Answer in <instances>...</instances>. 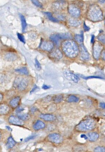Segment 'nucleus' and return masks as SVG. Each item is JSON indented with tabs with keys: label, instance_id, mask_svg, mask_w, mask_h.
<instances>
[{
	"label": "nucleus",
	"instance_id": "obj_1",
	"mask_svg": "<svg viewBox=\"0 0 105 152\" xmlns=\"http://www.w3.org/2000/svg\"><path fill=\"white\" fill-rule=\"evenodd\" d=\"M61 48L67 57L71 58H74L78 54V47L74 41L67 40L62 44Z\"/></svg>",
	"mask_w": 105,
	"mask_h": 152
},
{
	"label": "nucleus",
	"instance_id": "obj_2",
	"mask_svg": "<svg viewBox=\"0 0 105 152\" xmlns=\"http://www.w3.org/2000/svg\"><path fill=\"white\" fill-rule=\"evenodd\" d=\"M87 17L89 20L92 21H99L103 19V13L99 6L96 5H93L89 7L87 13Z\"/></svg>",
	"mask_w": 105,
	"mask_h": 152
},
{
	"label": "nucleus",
	"instance_id": "obj_3",
	"mask_svg": "<svg viewBox=\"0 0 105 152\" xmlns=\"http://www.w3.org/2000/svg\"><path fill=\"white\" fill-rule=\"evenodd\" d=\"M96 125V122L94 120L88 119L81 122L76 127V129L78 131H87L94 129Z\"/></svg>",
	"mask_w": 105,
	"mask_h": 152
},
{
	"label": "nucleus",
	"instance_id": "obj_4",
	"mask_svg": "<svg viewBox=\"0 0 105 152\" xmlns=\"http://www.w3.org/2000/svg\"><path fill=\"white\" fill-rule=\"evenodd\" d=\"M14 85V87L19 91H23L28 86V81L24 78L18 77L15 80Z\"/></svg>",
	"mask_w": 105,
	"mask_h": 152
},
{
	"label": "nucleus",
	"instance_id": "obj_5",
	"mask_svg": "<svg viewBox=\"0 0 105 152\" xmlns=\"http://www.w3.org/2000/svg\"><path fill=\"white\" fill-rule=\"evenodd\" d=\"M48 139L49 141L55 143L60 144L63 141V138L61 136L58 134H51L48 135Z\"/></svg>",
	"mask_w": 105,
	"mask_h": 152
},
{
	"label": "nucleus",
	"instance_id": "obj_6",
	"mask_svg": "<svg viewBox=\"0 0 105 152\" xmlns=\"http://www.w3.org/2000/svg\"><path fill=\"white\" fill-rule=\"evenodd\" d=\"M64 75L67 79L69 80L72 81L76 83L78 82L80 80L79 77L77 75L70 71H65L64 73Z\"/></svg>",
	"mask_w": 105,
	"mask_h": 152
},
{
	"label": "nucleus",
	"instance_id": "obj_7",
	"mask_svg": "<svg viewBox=\"0 0 105 152\" xmlns=\"http://www.w3.org/2000/svg\"><path fill=\"white\" fill-rule=\"evenodd\" d=\"M40 46L41 49L42 50L45 51H50L53 48V44L51 41H45L41 43V45Z\"/></svg>",
	"mask_w": 105,
	"mask_h": 152
},
{
	"label": "nucleus",
	"instance_id": "obj_8",
	"mask_svg": "<svg viewBox=\"0 0 105 152\" xmlns=\"http://www.w3.org/2000/svg\"><path fill=\"white\" fill-rule=\"evenodd\" d=\"M102 49V47L98 43L95 44L93 50V55L94 58L98 60L100 56V53Z\"/></svg>",
	"mask_w": 105,
	"mask_h": 152
},
{
	"label": "nucleus",
	"instance_id": "obj_9",
	"mask_svg": "<svg viewBox=\"0 0 105 152\" xmlns=\"http://www.w3.org/2000/svg\"><path fill=\"white\" fill-rule=\"evenodd\" d=\"M49 57L55 60H59L62 58L63 54L61 51L58 49L53 50L49 54Z\"/></svg>",
	"mask_w": 105,
	"mask_h": 152
},
{
	"label": "nucleus",
	"instance_id": "obj_10",
	"mask_svg": "<svg viewBox=\"0 0 105 152\" xmlns=\"http://www.w3.org/2000/svg\"><path fill=\"white\" fill-rule=\"evenodd\" d=\"M9 122L11 124L14 125L21 126L23 125V121L21 119L13 116H11L9 117Z\"/></svg>",
	"mask_w": 105,
	"mask_h": 152
},
{
	"label": "nucleus",
	"instance_id": "obj_11",
	"mask_svg": "<svg viewBox=\"0 0 105 152\" xmlns=\"http://www.w3.org/2000/svg\"><path fill=\"white\" fill-rule=\"evenodd\" d=\"M68 11L70 14L74 17H78L80 15V10L74 6L71 5L69 6Z\"/></svg>",
	"mask_w": 105,
	"mask_h": 152
},
{
	"label": "nucleus",
	"instance_id": "obj_12",
	"mask_svg": "<svg viewBox=\"0 0 105 152\" xmlns=\"http://www.w3.org/2000/svg\"><path fill=\"white\" fill-rule=\"evenodd\" d=\"M81 57L82 59L84 60H88L89 57V54L83 45H81Z\"/></svg>",
	"mask_w": 105,
	"mask_h": 152
},
{
	"label": "nucleus",
	"instance_id": "obj_13",
	"mask_svg": "<svg viewBox=\"0 0 105 152\" xmlns=\"http://www.w3.org/2000/svg\"><path fill=\"white\" fill-rule=\"evenodd\" d=\"M10 110L8 106L4 104H0V115L7 114Z\"/></svg>",
	"mask_w": 105,
	"mask_h": 152
},
{
	"label": "nucleus",
	"instance_id": "obj_14",
	"mask_svg": "<svg viewBox=\"0 0 105 152\" xmlns=\"http://www.w3.org/2000/svg\"><path fill=\"white\" fill-rule=\"evenodd\" d=\"M40 117L41 118L47 121H52L56 119L55 116L51 114H41Z\"/></svg>",
	"mask_w": 105,
	"mask_h": 152
},
{
	"label": "nucleus",
	"instance_id": "obj_15",
	"mask_svg": "<svg viewBox=\"0 0 105 152\" xmlns=\"http://www.w3.org/2000/svg\"><path fill=\"white\" fill-rule=\"evenodd\" d=\"M45 127V124L44 123L42 122V121L38 120L35 123L34 125V129L36 131L42 129Z\"/></svg>",
	"mask_w": 105,
	"mask_h": 152
},
{
	"label": "nucleus",
	"instance_id": "obj_16",
	"mask_svg": "<svg viewBox=\"0 0 105 152\" xmlns=\"http://www.w3.org/2000/svg\"><path fill=\"white\" fill-rule=\"evenodd\" d=\"M99 135L95 132H90L88 134V138L91 142H94L98 140Z\"/></svg>",
	"mask_w": 105,
	"mask_h": 152
},
{
	"label": "nucleus",
	"instance_id": "obj_17",
	"mask_svg": "<svg viewBox=\"0 0 105 152\" xmlns=\"http://www.w3.org/2000/svg\"><path fill=\"white\" fill-rule=\"evenodd\" d=\"M68 24L71 26L76 27L80 25L81 24V22L80 20L71 18L69 19V20H68Z\"/></svg>",
	"mask_w": 105,
	"mask_h": 152
},
{
	"label": "nucleus",
	"instance_id": "obj_18",
	"mask_svg": "<svg viewBox=\"0 0 105 152\" xmlns=\"http://www.w3.org/2000/svg\"><path fill=\"white\" fill-rule=\"evenodd\" d=\"M20 97H17L12 100L10 102V104L12 107L13 108H15L17 107L20 102Z\"/></svg>",
	"mask_w": 105,
	"mask_h": 152
},
{
	"label": "nucleus",
	"instance_id": "obj_19",
	"mask_svg": "<svg viewBox=\"0 0 105 152\" xmlns=\"http://www.w3.org/2000/svg\"><path fill=\"white\" fill-rule=\"evenodd\" d=\"M16 144V142L14 141L12 138V137H10L7 140V142L6 143L7 147V148L10 149L13 148L14 146Z\"/></svg>",
	"mask_w": 105,
	"mask_h": 152
},
{
	"label": "nucleus",
	"instance_id": "obj_20",
	"mask_svg": "<svg viewBox=\"0 0 105 152\" xmlns=\"http://www.w3.org/2000/svg\"><path fill=\"white\" fill-rule=\"evenodd\" d=\"M58 36L60 40L61 39L66 40V39H70L72 38V36L71 34L69 33H61L58 34Z\"/></svg>",
	"mask_w": 105,
	"mask_h": 152
},
{
	"label": "nucleus",
	"instance_id": "obj_21",
	"mask_svg": "<svg viewBox=\"0 0 105 152\" xmlns=\"http://www.w3.org/2000/svg\"><path fill=\"white\" fill-rule=\"evenodd\" d=\"M51 40L55 44L58 45L59 44L60 40L57 34H54L51 35L50 37Z\"/></svg>",
	"mask_w": 105,
	"mask_h": 152
},
{
	"label": "nucleus",
	"instance_id": "obj_22",
	"mask_svg": "<svg viewBox=\"0 0 105 152\" xmlns=\"http://www.w3.org/2000/svg\"><path fill=\"white\" fill-rule=\"evenodd\" d=\"M17 56L15 54L13 53L7 54L5 56L6 59L7 61H13L17 59Z\"/></svg>",
	"mask_w": 105,
	"mask_h": 152
},
{
	"label": "nucleus",
	"instance_id": "obj_23",
	"mask_svg": "<svg viewBox=\"0 0 105 152\" xmlns=\"http://www.w3.org/2000/svg\"><path fill=\"white\" fill-rule=\"evenodd\" d=\"M63 3L62 1H57L53 3V6L57 10H61L63 7Z\"/></svg>",
	"mask_w": 105,
	"mask_h": 152
},
{
	"label": "nucleus",
	"instance_id": "obj_24",
	"mask_svg": "<svg viewBox=\"0 0 105 152\" xmlns=\"http://www.w3.org/2000/svg\"><path fill=\"white\" fill-rule=\"evenodd\" d=\"M20 17L21 21L22 26V31L24 32L27 26L26 21L24 16L21 14H20Z\"/></svg>",
	"mask_w": 105,
	"mask_h": 152
},
{
	"label": "nucleus",
	"instance_id": "obj_25",
	"mask_svg": "<svg viewBox=\"0 0 105 152\" xmlns=\"http://www.w3.org/2000/svg\"><path fill=\"white\" fill-rule=\"evenodd\" d=\"M79 99L78 97L74 95L70 96L68 98L67 101L68 102H77L79 101Z\"/></svg>",
	"mask_w": 105,
	"mask_h": 152
},
{
	"label": "nucleus",
	"instance_id": "obj_26",
	"mask_svg": "<svg viewBox=\"0 0 105 152\" xmlns=\"http://www.w3.org/2000/svg\"><path fill=\"white\" fill-rule=\"evenodd\" d=\"M16 71L17 72L24 74V75H28L29 74L28 70L26 67H25L19 68V69H16Z\"/></svg>",
	"mask_w": 105,
	"mask_h": 152
},
{
	"label": "nucleus",
	"instance_id": "obj_27",
	"mask_svg": "<svg viewBox=\"0 0 105 152\" xmlns=\"http://www.w3.org/2000/svg\"><path fill=\"white\" fill-rule=\"evenodd\" d=\"M75 40L77 42L79 43H82L83 41L84 37H83V32H81L80 35L76 34L75 36Z\"/></svg>",
	"mask_w": 105,
	"mask_h": 152
},
{
	"label": "nucleus",
	"instance_id": "obj_28",
	"mask_svg": "<svg viewBox=\"0 0 105 152\" xmlns=\"http://www.w3.org/2000/svg\"><path fill=\"white\" fill-rule=\"evenodd\" d=\"M45 14L46 15V16L48 17L49 20L53 22H58V19H56L55 18L53 17L52 15V13H51L47 12H44Z\"/></svg>",
	"mask_w": 105,
	"mask_h": 152
},
{
	"label": "nucleus",
	"instance_id": "obj_29",
	"mask_svg": "<svg viewBox=\"0 0 105 152\" xmlns=\"http://www.w3.org/2000/svg\"><path fill=\"white\" fill-rule=\"evenodd\" d=\"M18 115L19 118L23 121L28 120L29 118V116L27 114H21L20 113V114H18Z\"/></svg>",
	"mask_w": 105,
	"mask_h": 152
},
{
	"label": "nucleus",
	"instance_id": "obj_30",
	"mask_svg": "<svg viewBox=\"0 0 105 152\" xmlns=\"http://www.w3.org/2000/svg\"><path fill=\"white\" fill-rule=\"evenodd\" d=\"M63 99V97L62 95H58L56 96L53 97V101L56 103H59L61 102Z\"/></svg>",
	"mask_w": 105,
	"mask_h": 152
},
{
	"label": "nucleus",
	"instance_id": "obj_31",
	"mask_svg": "<svg viewBox=\"0 0 105 152\" xmlns=\"http://www.w3.org/2000/svg\"><path fill=\"white\" fill-rule=\"evenodd\" d=\"M31 0L32 3L36 6L40 7V8L42 7L43 6L42 3L40 2L38 0Z\"/></svg>",
	"mask_w": 105,
	"mask_h": 152
},
{
	"label": "nucleus",
	"instance_id": "obj_32",
	"mask_svg": "<svg viewBox=\"0 0 105 152\" xmlns=\"http://www.w3.org/2000/svg\"><path fill=\"white\" fill-rule=\"evenodd\" d=\"M35 67L36 69L39 71L41 70V65L36 58L35 59Z\"/></svg>",
	"mask_w": 105,
	"mask_h": 152
},
{
	"label": "nucleus",
	"instance_id": "obj_33",
	"mask_svg": "<svg viewBox=\"0 0 105 152\" xmlns=\"http://www.w3.org/2000/svg\"><path fill=\"white\" fill-rule=\"evenodd\" d=\"M94 151L96 152H105V147L99 146L95 148Z\"/></svg>",
	"mask_w": 105,
	"mask_h": 152
},
{
	"label": "nucleus",
	"instance_id": "obj_34",
	"mask_svg": "<svg viewBox=\"0 0 105 152\" xmlns=\"http://www.w3.org/2000/svg\"><path fill=\"white\" fill-rule=\"evenodd\" d=\"M17 36L18 38H19V40H20V41H21L22 43H25V41L24 36L23 35L19 34V33H18Z\"/></svg>",
	"mask_w": 105,
	"mask_h": 152
},
{
	"label": "nucleus",
	"instance_id": "obj_35",
	"mask_svg": "<svg viewBox=\"0 0 105 152\" xmlns=\"http://www.w3.org/2000/svg\"><path fill=\"white\" fill-rule=\"evenodd\" d=\"M37 135H33L30 136L26 138L25 140V142L31 140H33L36 138Z\"/></svg>",
	"mask_w": 105,
	"mask_h": 152
},
{
	"label": "nucleus",
	"instance_id": "obj_36",
	"mask_svg": "<svg viewBox=\"0 0 105 152\" xmlns=\"http://www.w3.org/2000/svg\"><path fill=\"white\" fill-rule=\"evenodd\" d=\"M98 39L104 44H105V36L104 35H100L98 37Z\"/></svg>",
	"mask_w": 105,
	"mask_h": 152
},
{
	"label": "nucleus",
	"instance_id": "obj_37",
	"mask_svg": "<svg viewBox=\"0 0 105 152\" xmlns=\"http://www.w3.org/2000/svg\"><path fill=\"white\" fill-rule=\"evenodd\" d=\"M24 109L23 108H22V107H18L17 109V110H16V113L17 114H20L21 112L22 111L24 110Z\"/></svg>",
	"mask_w": 105,
	"mask_h": 152
},
{
	"label": "nucleus",
	"instance_id": "obj_38",
	"mask_svg": "<svg viewBox=\"0 0 105 152\" xmlns=\"http://www.w3.org/2000/svg\"><path fill=\"white\" fill-rule=\"evenodd\" d=\"M84 30L86 31H89V30H90V28H89V27H88V26L86 25L85 23H84Z\"/></svg>",
	"mask_w": 105,
	"mask_h": 152
},
{
	"label": "nucleus",
	"instance_id": "obj_39",
	"mask_svg": "<svg viewBox=\"0 0 105 152\" xmlns=\"http://www.w3.org/2000/svg\"><path fill=\"white\" fill-rule=\"evenodd\" d=\"M37 110V108H36L35 107H34L32 108L31 109H30V111H31V112L32 113V114H34V113Z\"/></svg>",
	"mask_w": 105,
	"mask_h": 152
},
{
	"label": "nucleus",
	"instance_id": "obj_40",
	"mask_svg": "<svg viewBox=\"0 0 105 152\" xmlns=\"http://www.w3.org/2000/svg\"><path fill=\"white\" fill-rule=\"evenodd\" d=\"M42 88L43 89L47 90L48 89H50V86H48V85H44L42 87Z\"/></svg>",
	"mask_w": 105,
	"mask_h": 152
},
{
	"label": "nucleus",
	"instance_id": "obj_41",
	"mask_svg": "<svg viewBox=\"0 0 105 152\" xmlns=\"http://www.w3.org/2000/svg\"><path fill=\"white\" fill-rule=\"evenodd\" d=\"M85 79H89L91 78H101V77H99L97 76H89L88 77H86L85 78H84Z\"/></svg>",
	"mask_w": 105,
	"mask_h": 152
},
{
	"label": "nucleus",
	"instance_id": "obj_42",
	"mask_svg": "<svg viewBox=\"0 0 105 152\" xmlns=\"http://www.w3.org/2000/svg\"><path fill=\"white\" fill-rule=\"evenodd\" d=\"M38 89V87L37 86H36V85H35V86L34 87V88H33V89L32 90V91H30V93H33V92H34L36 89Z\"/></svg>",
	"mask_w": 105,
	"mask_h": 152
},
{
	"label": "nucleus",
	"instance_id": "obj_43",
	"mask_svg": "<svg viewBox=\"0 0 105 152\" xmlns=\"http://www.w3.org/2000/svg\"><path fill=\"white\" fill-rule=\"evenodd\" d=\"M99 107L103 109H105V103H101L99 104Z\"/></svg>",
	"mask_w": 105,
	"mask_h": 152
},
{
	"label": "nucleus",
	"instance_id": "obj_44",
	"mask_svg": "<svg viewBox=\"0 0 105 152\" xmlns=\"http://www.w3.org/2000/svg\"><path fill=\"white\" fill-rule=\"evenodd\" d=\"M58 18L61 20H63L64 19V16H63V15H58Z\"/></svg>",
	"mask_w": 105,
	"mask_h": 152
},
{
	"label": "nucleus",
	"instance_id": "obj_45",
	"mask_svg": "<svg viewBox=\"0 0 105 152\" xmlns=\"http://www.w3.org/2000/svg\"><path fill=\"white\" fill-rule=\"evenodd\" d=\"M81 138H84L85 140H87L88 139V137L86 135L84 134H82L81 135Z\"/></svg>",
	"mask_w": 105,
	"mask_h": 152
},
{
	"label": "nucleus",
	"instance_id": "obj_46",
	"mask_svg": "<svg viewBox=\"0 0 105 152\" xmlns=\"http://www.w3.org/2000/svg\"><path fill=\"white\" fill-rule=\"evenodd\" d=\"M95 36L94 35H92L91 39V43H93L94 41Z\"/></svg>",
	"mask_w": 105,
	"mask_h": 152
},
{
	"label": "nucleus",
	"instance_id": "obj_47",
	"mask_svg": "<svg viewBox=\"0 0 105 152\" xmlns=\"http://www.w3.org/2000/svg\"><path fill=\"white\" fill-rule=\"evenodd\" d=\"M6 128L9 131H12V129L11 128L9 127V126H6Z\"/></svg>",
	"mask_w": 105,
	"mask_h": 152
},
{
	"label": "nucleus",
	"instance_id": "obj_48",
	"mask_svg": "<svg viewBox=\"0 0 105 152\" xmlns=\"http://www.w3.org/2000/svg\"><path fill=\"white\" fill-rule=\"evenodd\" d=\"M102 57H103V59L105 60V51L103 53V54H102Z\"/></svg>",
	"mask_w": 105,
	"mask_h": 152
},
{
	"label": "nucleus",
	"instance_id": "obj_49",
	"mask_svg": "<svg viewBox=\"0 0 105 152\" xmlns=\"http://www.w3.org/2000/svg\"><path fill=\"white\" fill-rule=\"evenodd\" d=\"M3 98V96L2 94L0 93V102L2 100V99Z\"/></svg>",
	"mask_w": 105,
	"mask_h": 152
},
{
	"label": "nucleus",
	"instance_id": "obj_50",
	"mask_svg": "<svg viewBox=\"0 0 105 152\" xmlns=\"http://www.w3.org/2000/svg\"><path fill=\"white\" fill-rule=\"evenodd\" d=\"M102 2H105V0H102Z\"/></svg>",
	"mask_w": 105,
	"mask_h": 152
},
{
	"label": "nucleus",
	"instance_id": "obj_51",
	"mask_svg": "<svg viewBox=\"0 0 105 152\" xmlns=\"http://www.w3.org/2000/svg\"><path fill=\"white\" fill-rule=\"evenodd\" d=\"M1 133H0V138H1Z\"/></svg>",
	"mask_w": 105,
	"mask_h": 152
}]
</instances>
